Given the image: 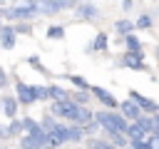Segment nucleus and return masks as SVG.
Instances as JSON below:
<instances>
[{
	"instance_id": "obj_1",
	"label": "nucleus",
	"mask_w": 159,
	"mask_h": 149,
	"mask_svg": "<svg viewBox=\"0 0 159 149\" xmlns=\"http://www.w3.org/2000/svg\"><path fill=\"white\" fill-rule=\"evenodd\" d=\"M94 119L99 122V127H102L107 134H112V132H117V134H127V129H129L127 119H124L122 114H117V112H109V109L97 112V114H94Z\"/></svg>"
},
{
	"instance_id": "obj_2",
	"label": "nucleus",
	"mask_w": 159,
	"mask_h": 149,
	"mask_svg": "<svg viewBox=\"0 0 159 149\" xmlns=\"http://www.w3.org/2000/svg\"><path fill=\"white\" fill-rule=\"evenodd\" d=\"M15 97H17V102L20 104H25V107H30V104H35L37 102V94H35V84H27V82H22V79H17L15 82Z\"/></svg>"
},
{
	"instance_id": "obj_3",
	"label": "nucleus",
	"mask_w": 159,
	"mask_h": 149,
	"mask_svg": "<svg viewBox=\"0 0 159 149\" xmlns=\"http://www.w3.org/2000/svg\"><path fill=\"white\" fill-rule=\"evenodd\" d=\"M70 7H77V2H67V0H45V2H40V15H57V12L70 10Z\"/></svg>"
},
{
	"instance_id": "obj_4",
	"label": "nucleus",
	"mask_w": 159,
	"mask_h": 149,
	"mask_svg": "<svg viewBox=\"0 0 159 149\" xmlns=\"http://www.w3.org/2000/svg\"><path fill=\"white\" fill-rule=\"evenodd\" d=\"M89 92H92V94H94V97H97V99H99V102H102V104H104L109 112H112L114 107H119V102L114 99V94H112V92H107L104 87H97V84H92V87H89Z\"/></svg>"
},
{
	"instance_id": "obj_5",
	"label": "nucleus",
	"mask_w": 159,
	"mask_h": 149,
	"mask_svg": "<svg viewBox=\"0 0 159 149\" xmlns=\"http://www.w3.org/2000/svg\"><path fill=\"white\" fill-rule=\"evenodd\" d=\"M119 112H122L124 119H132V122H139V119H142V107H139L137 102H132V99L119 102Z\"/></svg>"
},
{
	"instance_id": "obj_6",
	"label": "nucleus",
	"mask_w": 159,
	"mask_h": 149,
	"mask_svg": "<svg viewBox=\"0 0 159 149\" xmlns=\"http://www.w3.org/2000/svg\"><path fill=\"white\" fill-rule=\"evenodd\" d=\"M147 129L139 124V122H132L129 124V129H127V139H129V144H144L147 142Z\"/></svg>"
},
{
	"instance_id": "obj_7",
	"label": "nucleus",
	"mask_w": 159,
	"mask_h": 149,
	"mask_svg": "<svg viewBox=\"0 0 159 149\" xmlns=\"http://www.w3.org/2000/svg\"><path fill=\"white\" fill-rule=\"evenodd\" d=\"M122 65L124 67H129V70H147V65H144V52L139 50V52H127L124 55V60H122Z\"/></svg>"
},
{
	"instance_id": "obj_8",
	"label": "nucleus",
	"mask_w": 159,
	"mask_h": 149,
	"mask_svg": "<svg viewBox=\"0 0 159 149\" xmlns=\"http://www.w3.org/2000/svg\"><path fill=\"white\" fill-rule=\"evenodd\" d=\"M129 99H132V102H137V104L142 107V112H154V114L159 112V104H157V102H152V99H147V97H142L137 89H129Z\"/></svg>"
},
{
	"instance_id": "obj_9",
	"label": "nucleus",
	"mask_w": 159,
	"mask_h": 149,
	"mask_svg": "<svg viewBox=\"0 0 159 149\" xmlns=\"http://www.w3.org/2000/svg\"><path fill=\"white\" fill-rule=\"evenodd\" d=\"M77 17H82V20H97L99 17V7L94 2H77Z\"/></svg>"
},
{
	"instance_id": "obj_10",
	"label": "nucleus",
	"mask_w": 159,
	"mask_h": 149,
	"mask_svg": "<svg viewBox=\"0 0 159 149\" xmlns=\"http://www.w3.org/2000/svg\"><path fill=\"white\" fill-rule=\"evenodd\" d=\"M0 102H2V114H5L10 122H12V119H17V104H20V102H17V97H10V94H5Z\"/></svg>"
},
{
	"instance_id": "obj_11",
	"label": "nucleus",
	"mask_w": 159,
	"mask_h": 149,
	"mask_svg": "<svg viewBox=\"0 0 159 149\" xmlns=\"http://www.w3.org/2000/svg\"><path fill=\"white\" fill-rule=\"evenodd\" d=\"M15 37H17V32H15L12 25H2V27H0V45H2L5 50H12V47H15Z\"/></svg>"
},
{
	"instance_id": "obj_12",
	"label": "nucleus",
	"mask_w": 159,
	"mask_h": 149,
	"mask_svg": "<svg viewBox=\"0 0 159 149\" xmlns=\"http://www.w3.org/2000/svg\"><path fill=\"white\" fill-rule=\"evenodd\" d=\"M134 30H137V25H134L129 17H119V20L114 22V32H119L122 37H127V35H134Z\"/></svg>"
},
{
	"instance_id": "obj_13",
	"label": "nucleus",
	"mask_w": 159,
	"mask_h": 149,
	"mask_svg": "<svg viewBox=\"0 0 159 149\" xmlns=\"http://www.w3.org/2000/svg\"><path fill=\"white\" fill-rule=\"evenodd\" d=\"M107 50V32H97L94 42L87 45V52H104Z\"/></svg>"
},
{
	"instance_id": "obj_14",
	"label": "nucleus",
	"mask_w": 159,
	"mask_h": 149,
	"mask_svg": "<svg viewBox=\"0 0 159 149\" xmlns=\"http://www.w3.org/2000/svg\"><path fill=\"white\" fill-rule=\"evenodd\" d=\"M50 87V97L55 99V102H67L70 99V92L65 89V87H60V84H47Z\"/></svg>"
},
{
	"instance_id": "obj_15",
	"label": "nucleus",
	"mask_w": 159,
	"mask_h": 149,
	"mask_svg": "<svg viewBox=\"0 0 159 149\" xmlns=\"http://www.w3.org/2000/svg\"><path fill=\"white\" fill-rule=\"evenodd\" d=\"M107 142L112 144V147H122V149H127L129 147V139H127V134H117V132H112V134H107Z\"/></svg>"
},
{
	"instance_id": "obj_16",
	"label": "nucleus",
	"mask_w": 159,
	"mask_h": 149,
	"mask_svg": "<svg viewBox=\"0 0 159 149\" xmlns=\"http://www.w3.org/2000/svg\"><path fill=\"white\" fill-rule=\"evenodd\" d=\"M67 79H70V82H72V84H75L80 92H89V87H92V84H89L87 79H82L80 74H67Z\"/></svg>"
},
{
	"instance_id": "obj_17",
	"label": "nucleus",
	"mask_w": 159,
	"mask_h": 149,
	"mask_svg": "<svg viewBox=\"0 0 159 149\" xmlns=\"http://www.w3.org/2000/svg\"><path fill=\"white\" fill-rule=\"evenodd\" d=\"M82 139H84V129L70 124V129H67V142H82Z\"/></svg>"
},
{
	"instance_id": "obj_18",
	"label": "nucleus",
	"mask_w": 159,
	"mask_h": 149,
	"mask_svg": "<svg viewBox=\"0 0 159 149\" xmlns=\"http://www.w3.org/2000/svg\"><path fill=\"white\" fill-rule=\"evenodd\" d=\"M20 149H45V144L42 142H37V139H32V137H22L20 139Z\"/></svg>"
},
{
	"instance_id": "obj_19",
	"label": "nucleus",
	"mask_w": 159,
	"mask_h": 149,
	"mask_svg": "<svg viewBox=\"0 0 159 149\" xmlns=\"http://www.w3.org/2000/svg\"><path fill=\"white\" fill-rule=\"evenodd\" d=\"M124 45H127V52H139L142 50V42H139L137 35H127L124 37Z\"/></svg>"
},
{
	"instance_id": "obj_20",
	"label": "nucleus",
	"mask_w": 159,
	"mask_h": 149,
	"mask_svg": "<svg viewBox=\"0 0 159 149\" xmlns=\"http://www.w3.org/2000/svg\"><path fill=\"white\" fill-rule=\"evenodd\" d=\"M70 99L75 102V104H80V107H87V102H89V92H70Z\"/></svg>"
},
{
	"instance_id": "obj_21",
	"label": "nucleus",
	"mask_w": 159,
	"mask_h": 149,
	"mask_svg": "<svg viewBox=\"0 0 159 149\" xmlns=\"http://www.w3.org/2000/svg\"><path fill=\"white\" fill-rule=\"evenodd\" d=\"M134 25H137V30H149V27H152V15H149V12H142Z\"/></svg>"
},
{
	"instance_id": "obj_22",
	"label": "nucleus",
	"mask_w": 159,
	"mask_h": 149,
	"mask_svg": "<svg viewBox=\"0 0 159 149\" xmlns=\"http://www.w3.org/2000/svg\"><path fill=\"white\" fill-rule=\"evenodd\" d=\"M47 37L50 40H62L65 37V27L62 25H50L47 27Z\"/></svg>"
},
{
	"instance_id": "obj_23",
	"label": "nucleus",
	"mask_w": 159,
	"mask_h": 149,
	"mask_svg": "<svg viewBox=\"0 0 159 149\" xmlns=\"http://www.w3.org/2000/svg\"><path fill=\"white\" fill-rule=\"evenodd\" d=\"M87 149H117V147H112L109 142H102V139H87Z\"/></svg>"
},
{
	"instance_id": "obj_24",
	"label": "nucleus",
	"mask_w": 159,
	"mask_h": 149,
	"mask_svg": "<svg viewBox=\"0 0 159 149\" xmlns=\"http://www.w3.org/2000/svg\"><path fill=\"white\" fill-rule=\"evenodd\" d=\"M12 27H15L17 35H32V22H17V25H12Z\"/></svg>"
},
{
	"instance_id": "obj_25",
	"label": "nucleus",
	"mask_w": 159,
	"mask_h": 149,
	"mask_svg": "<svg viewBox=\"0 0 159 149\" xmlns=\"http://www.w3.org/2000/svg\"><path fill=\"white\" fill-rule=\"evenodd\" d=\"M35 94H37V99H50V87L47 84H35Z\"/></svg>"
},
{
	"instance_id": "obj_26",
	"label": "nucleus",
	"mask_w": 159,
	"mask_h": 149,
	"mask_svg": "<svg viewBox=\"0 0 159 149\" xmlns=\"http://www.w3.org/2000/svg\"><path fill=\"white\" fill-rule=\"evenodd\" d=\"M7 129H10V137H15V134H20L25 127H22V119H12L10 124H7Z\"/></svg>"
},
{
	"instance_id": "obj_27",
	"label": "nucleus",
	"mask_w": 159,
	"mask_h": 149,
	"mask_svg": "<svg viewBox=\"0 0 159 149\" xmlns=\"http://www.w3.org/2000/svg\"><path fill=\"white\" fill-rule=\"evenodd\" d=\"M144 149H159V134H152V137H147V142H144Z\"/></svg>"
},
{
	"instance_id": "obj_28",
	"label": "nucleus",
	"mask_w": 159,
	"mask_h": 149,
	"mask_svg": "<svg viewBox=\"0 0 159 149\" xmlns=\"http://www.w3.org/2000/svg\"><path fill=\"white\" fill-rule=\"evenodd\" d=\"M97 129H99V122H97V119H94V122H89V124H87V127H84V134H94V132H97Z\"/></svg>"
},
{
	"instance_id": "obj_29",
	"label": "nucleus",
	"mask_w": 159,
	"mask_h": 149,
	"mask_svg": "<svg viewBox=\"0 0 159 149\" xmlns=\"http://www.w3.org/2000/svg\"><path fill=\"white\" fill-rule=\"evenodd\" d=\"M2 87H7V74H5V70L0 67V89Z\"/></svg>"
},
{
	"instance_id": "obj_30",
	"label": "nucleus",
	"mask_w": 159,
	"mask_h": 149,
	"mask_svg": "<svg viewBox=\"0 0 159 149\" xmlns=\"http://www.w3.org/2000/svg\"><path fill=\"white\" fill-rule=\"evenodd\" d=\"M7 137H10V129L5 124H0V139H7Z\"/></svg>"
},
{
	"instance_id": "obj_31",
	"label": "nucleus",
	"mask_w": 159,
	"mask_h": 149,
	"mask_svg": "<svg viewBox=\"0 0 159 149\" xmlns=\"http://www.w3.org/2000/svg\"><path fill=\"white\" fill-rule=\"evenodd\" d=\"M132 5H134L132 0H124V2H122V10H132Z\"/></svg>"
},
{
	"instance_id": "obj_32",
	"label": "nucleus",
	"mask_w": 159,
	"mask_h": 149,
	"mask_svg": "<svg viewBox=\"0 0 159 149\" xmlns=\"http://www.w3.org/2000/svg\"><path fill=\"white\" fill-rule=\"evenodd\" d=\"M2 20H5V17H2V10H0V27H2Z\"/></svg>"
},
{
	"instance_id": "obj_33",
	"label": "nucleus",
	"mask_w": 159,
	"mask_h": 149,
	"mask_svg": "<svg viewBox=\"0 0 159 149\" xmlns=\"http://www.w3.org/2000/svg\"><path fill=\"white\" fill-rule=\"evenodd\" d=\"M157 117H159V112H157Z\"/></svg>"
}]
</instances>
